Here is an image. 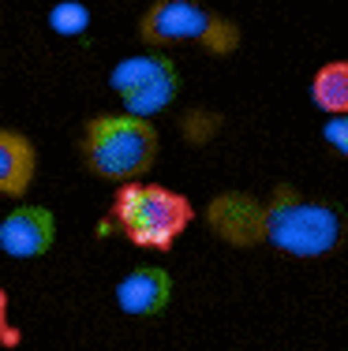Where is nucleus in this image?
Returning a JSON list of instances; mask_svg holds the SVG:
<instances>
[{"label":"nucleus","instance_id":"obj_1","mask_svg":"<svg viewBox=\"0 0 348 351\" xmlns=\"http://www.w3.org/2000/svg\"><path fill=\"white\" fill-rule=\"evenodd\" d=\"M262 213H266V243L303 262L334 254L348 232L341 206L308 195L292 183H277L262 202Z\"/></svg>","mask_w":348,"mask_h":351},{"label":"nucleus","instance_id":"obj_2","mask_svg":"<svg viewBox=\"0 0 348 351\" xmlns=\"http://www.w3.org/2000/svg\"><path fill=\"white\" fill-rule=\"evenodd\" d=\"M161 138L150 120H139L128 112L94 116L82 128L79 154L90 176L105 183H135L154 169Z\"/></svg>","mask_w":348,"mask_h":351},{"label":"nucleus","instance_id":"obj_3","mask_svg":"<svg viewBox=\"0 0 348 351\" xmlns=\"http://www.w3.org/2000/svg\"><path fill=\"white\" fill-rule=\"evenodd\" d=\"M113 221L128 243L143 250H172L187 224L195 221V206L187 195L165 187V183H120L113 198Z\"/></svg>","mask_w":348,"mask_h":351},{"label":"nucleus","instance_id":"obj_4","mask_svg":"<svg viewBox=\"0 0 348 351\" xmlns=\"http://www.w3.org/2000/svg\"><path fill=\"white\" fill-rule=\"evenodd\" d=\"M139 38L150 49L198 45L213 56H232L240 49L236 23L198 0H154L139 19Z\"/></svg>","mask_w":348,"mask_h":351},{"label":"nucleus","instance_id":"obj_5","mask_svg":"<svg viewBox=\"0 0 348 351\" xmlns=\"http://www.w3.org/2000/svg\"><path fill=\"white\" fill-rule=\"evenodd\" d=\"M109 86L120 94L128 116L150 120V116L165 112V108L176 101L180 75H176V64H172L169 56H161L157 49H150V53H139V56H128V60L113 64Z\"/></svg>","mask_w":348,"mask_h":351},{"label":"nucleus","instance_id":"obj_6","mask_svg":"<svg viewBox=\"0 0 348 351\" xmlns=\"http://www.w3.org/2000/svg\"><path fill=\"white\" fill-rule=\"evenodd\" d=\"M206 224L210 232L229 247H259L266 243V213L255 195L244 191H221L206 206Z\"/></svg>","mask_w":348,"mask_h":351},{"label":"nucleus","instance_id":"obj_7","mask_svg":"<svg viewBox=\"0 0 348 351\" xmlns=\"http://www.w3.org/2000/svg\"><path fill=\"white\" fill-rule=\"evenodd\" d=\"M53 239H56V217L45 206H15L0 221V250L15 262L49 254Z\"/></svg>","mask_w":348,"mask_h":351},{"label":"nucleus","instance_id":"obj_8","mask_svg":"<svg viewBox=\"0 0 348 351\" xmlns=\"http://www.w3.org/2000/svg\"><path fill=\"white\" fill-rule=\"evenodd\" d=\"M116 306L128 317H157L172 299V277L161 265H135L116 284Z\"/></svg>","mask_w":348,"mask_h":351},{"label":"nucleus","instance_id":"obj_9","mask_svg":"<svg viewBox=\"0 0 348 351\" xmlns=\"http://www.w3.org/2000/svg\"><path fill=\"white\" fill-rule=\"evenodd\" d=\"M34 169H38L34 142L27 135H19V131L0 128V195H8V198L27 195Z\"/></svg>","mask_w":348,"mask_h":351},{"label":"nucleus","instance_id":"obj_10","mask_svg":"<svg viewBox=\"0 0 348 351\" xmlns=\"http://www.w3.org/2000/svg\"><path fill=\"white\" fill-rule=\"evenodd\" d=\"M311 101L326 116L348 112V60H329L311 79Z\"/></svg>","mask_w":348,"mask_h":351},{"label":"nucleus","instance_id":"obj_11","mask_svg":"<svg viewBox=\"0 0 348 351\" xmlns=\"http://www.w3.org/2000/svg\"><path fill=\"white\" fill-rule=\"evenodd\" d=\"M90 8L82 4V0H60V4L49 8V27H53V34L60 38H79L90 30Z\"/></svg>","mask_w":348,"mask_h":351},{"label":"nucleus","instance_id":"obj_12","mask_svg":"<svg viewBox=\"0 0 348 351\" xmlns=\"http://www.w3.org/2000/svg\"><path fill=\"white\" fill-rule=\"evenodd\" d=\"M322 142H326L334 154L348 157V112L326 116V123H322Z\"/></svg>","mask_w":348,"mask_h":351},{"label":"nucleus","instance_id":"obj_13","mask_svg":"<svg viewBox=\"0 0 348 351\" xmlns=\"http://www.w3.org/2000/svg\"><path fill=\"white\" fill-rule=\"evenodd\" d=\"M0 344L4 348H19L23 344V332L8 322V291L0 288Z\"/></svg>","mask_w":348,"mask_h":351}]
</instances>
